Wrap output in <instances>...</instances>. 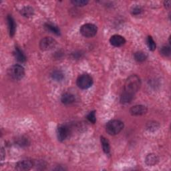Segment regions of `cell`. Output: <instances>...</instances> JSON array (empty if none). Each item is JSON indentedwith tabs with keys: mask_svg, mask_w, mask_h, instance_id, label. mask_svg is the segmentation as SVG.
Returning a JSON list of instances; mask_svg holds the SVG:
<instances>
[{
	"mask_svg": "<svg viewBox=\"0 0 171 171\" xmlns=\"http://www.w3.org/2000/svg\"><path fill=\"white\" fill-rule=\"evenodd\" d=\"M140 86H141V81L140 78L137 75H131L126 80L124 92L134 95L140 89Z\"/></svg>",
	"mask_w": 171,
	"mask_h": 171,
	"instance_id": "1",
	"label": "cell"
},
{
	"mask_svg": "<svg viewBox=\"0 0 171 171\" xmlns=\"http://www.w3.org/2000/svg\"><path fill=\"white\" fill-rule=\"evenodd\" d=\"M124 128L123 122L118 120H113L108 122L106 130L108 134L110 135H116L119 134Z\"/></svg>",
	"mask_w": 171,
	"mask_h": 171,
	"instance_id": "2",
	"label": "cell"
},
{
	"mask_svg": "<svg viewBox=\"0 0 171 171\" xmlns=\"http://www.w3.org/2000/svg\"><path fill=\"white\" fill-rule=\"evenodd\" d=\"M8 74L12 79L18 80L24 78L25 75V70L21 65L16 64L12 65V66L9 69Z\"/></svg>",
	"mask_w": 171,
	"mask_h": 171,
	"instance_id": "3",
	"label": "cell"
},
{
	"mask_svg": "<svg viewBox=\"0 0 171 171\" xmlns=\"http://www.w3.org/2000/svg\"><path fill=\"white\" fill-rule=\"evenodd\" d=\"M76 84L77 86L81 89H88L92 85L93 79L88 74H82L81 76L78 78Z\"/></svg>",
	"mask_w": 171,
	"mask_h": 171,
	"instance_id": "4",
	"label": "cell"
},
{
	"mask_svg": "<svg viewBox=\"0 0 171 171\" xmlns=\"http://www.w3.org/2000/svg\"><path fill=\"white\" fill-rule=\"evenodd\" d=\"M97 27L92 24H86L83 25L80 28V33L82 36L87 38L94 36L97 33Z\"/></svg>",
	"mask_w": 171,
	"mask_h": 171,
	"instance_id": "5",
	"label": "cell"
},
{
	"mask_svg": "<svg viewBox=\"0 0 171 171\" xmlns=\"http://www.w3.org/2000/svg\"><path fill=\"white\" fill-rule=\"evenodd\" d=\"M56 45V42L54 39L46 37L43 38L39 43V47H40L41 50L43 51L50 50L52 48H54Z\"/></svg>",
	"mask_w": 171,
	"mask_h": 171,
	"instance_id": "6",
	"label": "cell"
},
{
	"mask_svg": "<svg viewBox=\"0 0 171 171\" xmlns=\"http://www.w3.org/2000/svg\"><path fill=\"white\" fill-rule=\"evenodd\" d=\"M70 135V128L67 125L62 124L57 129V136L60 141H64Z\"/></svg>",
	"mask_w": 171,
	"mask_h": 171,
	"instance_id": "7",
	"label": "cell"
},
{
	"mask_svg": "<svg viewBox=\"0 0 171 171\" xmlns=\"http://www.w3.org/2000/svg\"><path fill=\"white\" fill-rule=\"evenodd\" d=\"M32 166H33V163L31 160L28 159H25V160H20L17 163L16 169L17 170H20V171L29 170L32 168Z\"/></svg>",
	"mask_w": 171,
	"mask_h": 171,
	"instance_id": "8",
	"label": "cell"
},
{
	"mask_svg": "<svg viewBox=\"0 0 171 171\" xmlns=\"http://www.w3.org/2000/svg\"><path fill=\"white\" fill-rule=\"evenodd\" d=\"M130 112L133 116L143 115L147 112V108L142 105H136L130 108Z\"/></svg>",
	"mask_w": 171,
	"mask_h": 171,
	"instance_id": "9",
	"label": "cell"
},
{
	"mask_svg": "<svg viewBox=\"0 0 171 171\" xmlns=\"http://www.w3.org/2000/svg\"><path fill=\"white\" fill-rule=\"evenodd\" d=\"M110 42L114 46L120 47L124 44L126 40L124 37L120 36V35H114L110 38Z\"/></svg>",
	"mask_w": 171,
	"mask_h": 171,
	"instance_id": "10",
	"label": "cell"
},
{
	"mask_svg": "<svg viewBox=\"0 0 171 171\" xmlns=\"http://www.w3.org/2000/svg\"><path fill=\"white\" fill-rule=\"evenodd\" d=\"M7 19L8 28H9V32H10V35L11 37H13L15 34L16 28L15 21L14 18L11 17V16H8Z\"/></svg>",
	"mask_w": 171,
	"mask_h": 171,
	"instance_id": "11",
	"label": "cell"
},
{
	"mask_svg": "<svg viewBox=\"0 0 171 171\" xmlns=\"http://www.w3.org/2000/svg\"><path fill=\"white\" fill-rule=\"evenodd\" d=\"M61 101L65 105H68L70 104H72L74 101H75V98H74V96L72 94L70 93H65L62 96V98H61Z\"/></svg>",
	"mask_w": 171,
	"mask_h": 171,
	"instance_id": "12",
	"label": "cell"
},
{
	"mask_svg": "<svg viewBox=\"0 0 171 171\" xmlns=\"http://www.w3.org/2000/svg\"><path fill=\"white\" fill-rule=\"evenodd\" d=\"M134 96V94L126 92H124L121 95L120 102L122 104H124L130 103L133 100Z\"/></svg>",
	"mask_w": 171,
	"mask_h": 171,
	"instance_id": "13",
	"label": "cell"
},
{
	"mask_svg": "<svg viewBox=\"0 0 171 171\" xmlns=\"http://www.w3.org/2000/svg\"><path fill=\"white\" fill-rule=\"evenodd\" d=\"M145 162L148 166H154L159 162V158L155 154H149L146 156Z\"/></svg>",
	"mask_w": 171,
	"mask_h": 171,
	"instance_id": "14",
	"label": "cell"
},
{
	"mask_svg": "<svg viewBox=\"0 0 171 171\" xmlns=\"http://www.w3.org/2000/svg\"><path fill=\"white\" fill-rule=\"evenodd\" d=\"M14 56L16 60L20 62H25L26 60V57L23 53V52L20 50L18 47H16L14 51Z\"/></svg>",
	"mask_w": 171,
	"mask_h": 171,
	"instance_id": "15",
	"label": "cell"
},
{
	"mask_svg": "<svg viewBox=\"0 0 171 171\" xmlns=\"http://www.w3.org/2000/svg\"><path fill=\"white\" fill-rule=\"evenodd\" d=\"M100 139H101V144L104 152L106 153V155H109L110 152V146L108 140L104 137H101Z\"/></svg>",
	"mask_w": 171,
	"mask_h": 171,
	"instance_id": "16",
	"label": "cell"
},
{
	"mask_svg": "<svg viewBox=\"0 0 171 171\" xmlns=\"http://www.w3.org/2000/svg\"><path fill=\"white\" fill-rule=\"evenodd\" d=\"M52 78L53 80L57 82L62 81L64 78V74L60 70H54V71L52 73Z\"/></svg>",
	"mask_w": 171,
	"mask_h": 171,
	"instance_id": "17",
	"label": "cell"
},
{
	"mask_svg": "<svg viewBox=\"0 0 171 171\" xmlns=\"http://www.w3.org/2000/svg\"><path fill=\"white\" fill-rule=\"evenodd\" d=\"M134 58L138 62H142L147 58V54L143 52H137L134 54Z\"/></svg>",
	"mask_w": 171,
	"mask_h": 171,
	"instance_id": "18",
	"label": "cell"
},
{
	"mask_svg": "<svg viewBox=\"0 0 171 171\" xmlns=\"http://www.w3.org/2000/svg\"><path fill=\"white\" fill-rule=\"evenodd\" d=\"M21 14L24 17H30L34 14V10L30 7H25L21 10Z\"/></svg>",
	"mask_w": 171,
	"mask_h": 171,
	"instance_id": "19",
	"label": "cell"
},
{
	"mask_svg": "<svg viewBox=\"0 0 171 171\" xmlns=\"http://www.w3.org/2000/svg\"><path fill=\"white\" fill-rule=\"evenodd\" d=\"M45 28L47 29V30H49V31H50L52 33H54L56 35H60V29L56 27V26L53 25H52V24H46L45 25Z\"/></svg>",
	"mask_w": 171,
	"mask_h": 171,
	"instance_id": "20",
	"label": "cell"
},
{
	"mask_svg": "<svg viewBox=\"0 0 171 171\" xmlns=\"http://www.w3.org/2000/svg\"><path fill=\"white\" fill-rule=\"evenodd\" d=\"M159 127V124L157 123V122L153 121L148 122L146 125V128L149 131H152V132H154V131L156 130Z\"/></svg>",
	"mask_w": 171,
	"mask_h": 171,
	"instance_id": "21",
	"label": "cell"
},
{
	"mask_svg": "<svg viewBox=\"0 0 171 171\" xmlns=\"http://www.w3.org/2000/svg\"><path fill=\"white\" fill-rule=\"evenodd\" d=\"M147 45L149 50L151 51H154L156 49V43L151 36H148L147 38Z\"/></svg>",
	"mask_w": 171,
	"mask_h": 171,
	"instance_id": "22",
	"label": "cell"
},
{
	"mask_svg": "<svg viewBox=\"0 0 171 171\" xmlns=\"http://www.w3.org/2000/svg\"><path fill=\"white\" fill-rule=\"evenodd\" d=\"M160 54L165 56V57H168L170 55V46H164L163 47H161L160 49Z\"/></svg>",
	"mask_w": 171,
	"mask_h": 171,
	"instance_id": "23",
	"label": "cell"
},
{
	"mask_svg": "<svg viewBox=\"0 0 171 171\" xmlns=\"http://www.w3.org/2000/svg\"><path fill=\"white\" fill-rule=\"evenodd\" d=\"M72 3L75 6L82 7L86 6L88 3V1H87V0H73V1H72Z\"/></svg>",
	"mask_w": 171,
	"mask_h": 171,
	"instance_id": "24",
	"label": "cell"
},
{
	"mask_svg": "<svg viewBox=\"0 0 171 171\" xmlns=\"http://www.w3.org/2000/svg\"><path fill=\"white\" fill-rule=\"evenodd\" d=\"M87 118H88V120L90 122H92V123H93L94 124L95 122H96V114H95V111H92L90 112L89 114H88V115L87 116Z\"/></svg>",
	"mask_w": 171,
	"mask_h": 171,
	"instance_id": "25",
	"label": "cell"
},
{
	"mask_svg": "<svg viewBox=\"0 0 171 171\" xmlns=\"http://www.w3.org/2000/svg\"><path fill=\"white\" fill-rule=\"evenodd\" d=\"M17 142L20 146H26L28 144V140L24 137H21L20 138L17 139Z\"/></svg>",
	"mask_w": 171,
	"mask_h": 171,
	"instance_id": "26",
	"label": "cell"
},
{
	"mask_svg": "<svg viewBox=\"0 0 171 171\" xmlns=\"http://www.w3.org/2000/svg\"><path fill=\"white\" fill-rule=\"evenodd\" d=\"M142 12V9L139 6H136L132 9V14L133 15H138Z\"/></svg>",
	"mask_w": 171,
	"mask_h": 171,
	"instance_id": "27",
	"label": "cell"
},
{
	"mask_svg": "<svg viewBox=\"0 0 171 171\" xmlns=\"http://www.w3.org/2000/svg\"><path fill=\"white\" fill-rule=\"evenodd\" d=\"M164 5H165V7H166L167 8H169L170 6V1L165 2H164Z\"/></svg>",
	"mask_w": 171,
	"mask_h": 171,
	"instance_id": "28",
	"label": "cell"
},
{
	"mask_svg": "<svg viewBox=\"0 0 171 171\" xmlns=\"http://www.w3.org/2000/svg\"><path fill=\"white\" fill-rule=\"evenodd\" d=\"M1 155H2V160H3V156H4V155H5V154H4V152H3V149L2 150Z\"/></svg>",
	"mask_w": 171,
	"mask_h": 171,
	"instance_id": "29",
	"label": "cell"
}]
</instances>
